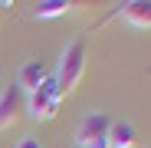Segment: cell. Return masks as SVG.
Listing matches in <instances>:
<instances>
[{
  "label": "cell",
  "mask_w": 151,
  "mask_h": 148,
  "mask_svg": "<svg viewBox=\"0 0 151 148\" xmlns=\"http://www.w3.org/2000/svg\"><path fill=\"white\" fill-rule=\"evenodd\" d=\"M72 10V4L69 0H43V4H36V20H53V17H63V13H69Z\"/></svg>",
  "instance_id": "obj_8"
},
{
  "label": "cell",
  "mask_w": 151,
  "mask_h": 148,
  "mask_svg": "<svg viewBox=\"0 0 151 148\" xmlns=\"http://www.w3.org/2000/svg\"><path fill=\"white\" fill-rule=\"evenodd\" d=\"M27 109V92H23L17 82H10L4 89V95H0V132L10 129L13 122L20 118V112Z\"/></svg>",
  "instance_id": "obj_4"
},
{
  "label": "cell",
  "mask_w": 151,
  "mask_h": 148,
  "mask_svg": "<svg viewBox=\"0 0 151 148\" xmlns=\"http://www.w3.org/2000/svg\"><path fill=\"white\" fill-rule=\"evenodd\" d=\"M4 7H7V4H0V10H4Z\"/></svg>",
  "instance_id": "obj_10"
},
{
  "label": "cell",
  "mask_w": 151,
  "mask_h": 148,
  "mask_svg": "<svg viewBox=\"0 0 151 148\" xmlns=\"http://www.w3.org/2000/svg\"><path fill=\"white\" fill-rule=\"evenodd\" d=\"M59 105H63V92H59V86H56L53 76H49L36 92L27 95V112H30L36 122H53L56 112H59Z\"/></svg>",
  "instance_id": "obj_3"
},
{
  "label": "cell",
  "mask_w": 151,
  "mask_h": 148,
  "mask_svg": "<svg viewBox=\"0 0 151 148\" xmlns=\"http://www.w3.org/2000/svg\"><path fill=\"white\" fill-rule=\"evenodd\" d=\"M109 132H112V115H109V112H89V115L79 122L76 148H112Z\"/></svg>",
  "instance_id": "obj_2"
},
{
  "label": "cell",
  "mask_w": 151,
  "mask_h": 148,
  "mask_svg": "<svg viewBox=\"0 0 151 148\" xmlns=\"http://www.w3.org/2000/svg\"><path fill=\"white\" fill-rule=\"evenodd\" d=\"M17 148H43V145H40L36 138H30V135H27V138H20V142H17Z\"/></svg>",
  "instance_id": "obj_9"
},
{
  "label": "cell",
  "mask_w": 151,
  "mask_h": 148,
  "mask_svg": "<svg viewBox=\"0 0 151 148\" xmlns=\"http://www.w3.org/2000/svg\"><path fill=\"white\" fill-rule=\"evenodd\" d=\"M82 72H86V40H72V43L63 49L59 66H56V76H53L56 86H59V92H63V99L79 89Z\"/></svg>",
  "instance_id": "obj_1"
},
{
  "label": "cell",
  "mask_w": 151,
  "mask_h": 148,
  "mask_svg": "<svg viewBox=\"0 0 151 148\" xmlns=\"http://www.w3.org/2000/svg\"><path fill=\"white\" fill-rule=\"evenodd\" d=\"M122 17L138 30H151V0H128L122 7Z\"/></svg>",
  "instance_id": "obj_6"
},
{
  "label": "cell",
  "mask_w": 151,
  "mask_h": 148,
  "mask_svg": "<svg viewBox=\"0 0 151 148\" xmlns=\"http://www.w3.org/2000/svg\"><path fill=\"white\" fill-rule=\"evenodd\" d=\"M49 79V69H46V63L43 59H30V63H23L20 66V76H17V86L23 89V92H36L43 82Z\"/></svg>",
  "instance_id": "obj_5"
},
{
  "label": "cell",
  "mask_w": 151,
  "mask_h": 148,
  "mask_svg": "<svg viewBox=\"0 0 151 148\" xmlns=\"http://www.w3.org/2000/svg\"><path fill=\"white\" fill-rule=\"evenodd\" d=\"M109 142L112 148H132L138 142V132L128 118H112V132H109Z\"/></svg>",
  "instance_id": "obj_7"
}]
</instances>
